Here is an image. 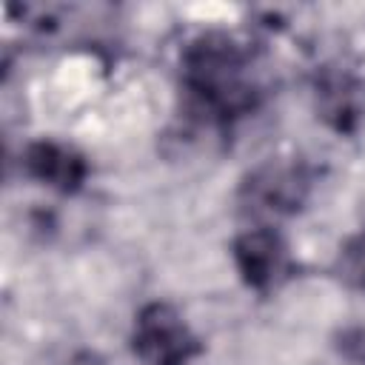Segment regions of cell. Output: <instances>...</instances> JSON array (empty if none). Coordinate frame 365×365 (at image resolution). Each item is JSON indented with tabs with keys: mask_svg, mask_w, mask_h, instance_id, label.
Here are the masks:
<instances>
[{
	"mask_svg": "<svg viewBox=\"0 0 365 365\" xmlns=\"http://www.w3.org/2000/svg\"><path fill=\"white\" fill-rule=\"evenodd\" d=\"M182 88L197 114L228 123L257 106L242 46L225 31H202L182 51Z\"/></svg>",
	"mask_w": 365,
	"mask_h": 365,
	"instance_id": "obj_1",
	"label": "cell"
},
{
	"mask_svg": "<svg viewBox=\"0 0 365 365\" xmlns=\"http://www.w3.org/2000/svg\"><path fill=\"white\" fill-rule=\"evenodd\" d=\"M131 348L143 365H188L202 351L182 314L168 302H148L140 308Z\"/></svg>",
	"mask_w": 365,
	"mask_h": 365,
	"instance_id": "obj_2",
	"label": "cell"
},
{
	"mask_svg": "<svg viewBox=\"0 0 365 365\" xmlns=\"http://www.w3.org/2000/svg\"><path fill=\"white\" fill-rule=\"evenodd\" d=\"M311 171L297 160H268L240 185V205L248 214H297L311 194Z\"/></svg>",
	"mask_w": 365,
	"mask_h": 365,
	"instance_id": "obj_3",
	"label": "cell"
},
{
	"mask_svg": "<svg viewBox=\"0 0 365 365\" xmlns=\"http://www.w3.org/2000/svg\"><path fill=\"white\" fill-rule=\"evenodd\" d=\"M234 265L242 277V282L254 291H268L285 271L288 262V248L285 240L262 225V228H248L234 240Z\"/></svg>",
	"mask_w": 365,
	"mask_h": 365,
	"instance_id": "obj_4",
	"label": "cell"
},
{
	"mask_svg": "<svg viewBox=\"0 0 365 365\" xmlns=\"http://www.w3.org/2000/svg\"><path fill=\"white\" fill-rule=\"evenodd\" d=\"M23 165L26 174L40 180L43 185L60 191V194H74L86 177H88V163L86 157L57 140H37L29 143L23 151Z\"/></svg>",
	"mask_w": 365,
	"mask_h": 365,
	"instance_id": "obj_5",
	"label": "cell"
},
{
	"mask_svg": "<svg viewBox=\"0 0 365 365\" xmlns=\"http://www.w3.org/2000/svg\"><path fill=\"white\" fill-rule=\"evenodd\" d=\"M317 111L319 117L339 134H351L365 111V91L356 77L345 71H322L317 80Z\"/></svg>",
	"mask_w": 365,
	"mask_h": 365,
	"instance_id": "obj_6",
	"label": "cell"
},
{
	"mask_svg": "<svg viewBox=\"0 0 365 365\" xmlns=\"http://www.w3.org/2000/svg\"><path fill=\"white\" fill-rule=\"evenodd\" d=\"M336 271L351 288L365 291V231L345 242V248L339 251Z\"/></svg>",
	"mask_w": 365,
	"mask_h": 365,
	"instance_id": "obj_7",
	"label": "cell"
}]
</instances>
